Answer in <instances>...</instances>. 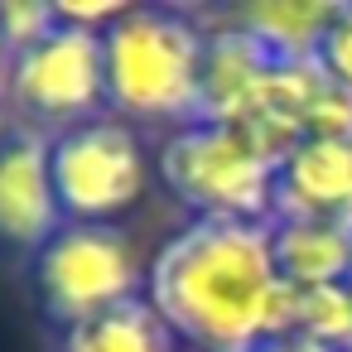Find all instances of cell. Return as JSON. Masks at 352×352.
Here are the masks:
<instances>
[{"mask_svg":"<svg viewBox=\"0 0 352 352\" xmlns=\"http://www.w3.org/2000/svg\"><path fill=\"white\" fill-rule=\"evenodd\" d=\"M145 299L193 352H256L294 323V289L275 270L270 222H184L145 265Z\"/></svg>","mask_w":352,"mask_h":352,"instance_id":"1","label":"cell"},{"mask_svg":"<svg viewBox=\"0 0 352 352\" xmlns=\"http://www.w3.org/2000/svg\"><path fill=\"white\" fill-rule=\"evenodd\" d=\"M208 30L184 10L126 6V15L102 30L107 63V111L140 126H188L198 121Z\"/></svg>","mask_w":352,"mask_h":352,"instance_id":"2","label":"cell"},{"mask_svg":"<svg viewBox=\"0 0 352 352\" xmlns=\"http://www.w3.org/2000/svg\"><path fill=\"white\" fill-rule=\"evenodd\" d=\"M275 155L241 126L188 121L160 145V179L193 217L270 222L275 217Z\"/></svg>","mask_w":352,"mask_h":352,"instance_id":"3","label":"cell"},{"mask_svg":"<svg viewBox=\"0 0 352 352\" xmlns=\"http://www.w3.org/2000/svg\"><path fill=\"white\" fill-rule=\"evenodd\" d=\"M34 294L58 328H73L140 299L145 270L116 222H63L34 251Z\"/></svg>","mask_w":352,"mask_h":352,"instance_id":"4","label":"cell"},{"mask_svg":"<svg viewBox=\"0 0 352 352\" xmlns=\"http://www.w3.org/2000/svg\"><path fill=\"white\" fill-rule=\"evenodd\" d=\"M49 169L63 222H116L140 203L150 160L140 131L121 116H92L49 135Z\"/></svg>","mask_w":352,"mask_h":352,"instance_id":"5","label":"cell"},{"mask_svg":"<svg viewBox=\"0 0 352 352\" xmlns=\"http://www.w3.org/2000/svg\"><path fill=\"white\" fill-rule=\"evenodd\" d=\"M6 97L15 111H25L44 126H58V131L102 116V107H107L102 34L58 20L54 34L20 49L6 63Z\"/></svg>","mask_w":352,"mask_h":352,"instance_id":"6","label":"cell"},{"mask_svg":"<svg viewBox=\"0 0 352 352\" xmlns=\"http://www.w3.org/2000/svg\"><path fill=\"white\" fill-rule=\"evenodd\" d=\"M58 227L63 208L49 169V135L39 126H15L0 140V246L39 251Z\"/></svg>","mask_w":352,"mask_h":352,"instance_id":"7","label":"cell"},{"mask_svg":"<svg viewBox=\"0 0 352 352\" xmlns=\"http://www.w3.org/2000/svg\"><path fill=\"white\" fill-rule=\"evenodd\" d=\"M275 217L352 227V135H304L275 164Z\"/></svg>","mask_w":352,"mask_h":352,"instance_id":"8","label":"cell"},{"mask_svg":"<svg viewBox=\"0 0 352 352\" xmlns=\"http://www.w3.org/2000/svg\"><path fill=\"white\" fill-rule=\"evenodd\" d=\"M270 78H275V58L256 39H246L241 30H232L227 20H217V30H208V54H203L198 121L251 126V116L265 102Z\"/></svg>","mask_w":352,"mask_h":352,"instance_id":"9","label":"cell"},{"mask_svg":"<svg viewBox=\"0 0 352 352\" xmlns=\"http://www.w3.org/2000/svg\"><path fill=\"white\" fill-rule=\"evenodd\" d=\"M270 246L280 280L299 289L352 280V227L318 217H270Z\"/></svg>","mask_w":352,"mask_h":352,"instance_id":"10","label":"cell"},{"mask_svg":"<svg viewBox=\"0 0 352 352\" xmlns=\"http://www.w3.org/2000/svg\"><path fill=\"white\" fill-rule=\"evenodd\" d=\"M333 15L338 6H323V0H251L227 10L222 20L256 39L275 63H314Z\"/></svg>","mask_w":352,"mask_h":352,"instance_id":"11","label":"cell"},{"mask_svg":"<svg viewBox=\"0 0 352 352\" xmlns=\"http://www.w3.org/2000/svg\"><path fill=\"white\" fill-rule=\"evenodd\" d=\"M63 352H179V338L155 314V304L140 294L87 323L63 328Z\"/></svg>","mask_w":352,"mask_h":352,"instance_id":"12","label":"cell"},{"mask_svg":"<svg viewBox=\"0 0 352 352\" xmlns=\"http://www.w3.org/2000/svg\"><path fill=\"white\" fill-rule=\"evenodd\" d=\"M289 328L314 338V342H323V347H333V352H352V280L299 289Z\"/></svg>","mask_w":352,"mask_h":352,"instance_id":"13","label":"cell"},{"mask_svg":"<svg viewBox=\"0 0 352 352\" xmlns=\"http://www.w3.org/2000/svg\"><path fill=\"white\" fill-rule=\"evenodd\" d=\"M54 30H58V10L54 6H39V0H0V44H6L10 58L20 49L39 44Z\"/></svg>","mask_w":352,"mask_h":352,"instance_id":"14","label":"cell"},{"mask_svg":"<svg viewBox=\"0 0 352 352\" xmlns=\"http://www.w3.org/2000/svg\"><path fill=\"white\" fill-rule=\"evenodd\" d=\"M338 87H347L352 92V6H338V15H333V25H328V34H323V44H318V58H314Z\"/></svg>","mask_w":352,"mask_h":352,"instance_id":"15","label":"cell"},{"mask_svg":"<svg viewBox=\"0 0 352 352\" xmlns=\"http://www.w3.org/2000/svg\"><path fill=\"white\" fill-rule=\"evenodd\" d=\"M256 352H333V347H323V342H314V338H304V333H280V338H270V342H261Z\"/></svg>","mask_w":352,"mask_h":352,"instance_id":"16","label":"cell"},{"mask_svg":"<svg viewBox=\"0 0 352 352\" xmlns=\"http://www.w3.org/2000/svg\"><path fill=\"white\" fill-rule=\"evenodd\" d=\"M10 131H15V126H10V111H6V102H0V140H6Z\"/></svg>","mask_w":352,"mask_h":352,"instance_id":"17","label":"cell"},{"mask_svg":"<svg viewBox=\"0 0 352 352\" xmlns=\"http://www.w3.org/2000/svg\"><path fill=\"white\" fill-rule=\"evenodd\" d=\"M6 63H10V54H6V44H0V78H6Z\"/></svg>","mask_w":352,"mask_h":352,"instance_id":"18","label":"cell"}]
</instances>
